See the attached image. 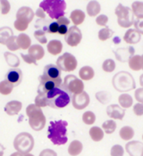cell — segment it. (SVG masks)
<instances>
[{
  "instance_id": "obj_60",
  "label": "cell",
  "mask_w": 143,
  "mask_h": 156,
  "mask_svg": "<svg viewBox=\"0 0 143 156\" xmlns=\"http://www.w3.org/2000/svg\"><path fill=\"white\" fill-rule=\"evenodd\" d=\"M24 156H34V155H33V154H30V153H29V154H24Z\"/></svg>"
},
{
  "instance_id": "obj_59",
  "label": "cell",
  "mask_w": 143,
  "mask_h": 156,
  "mask_svg": "<svg viewBox=\"0 0 143 156\" xmlns=\"http://www.w3.org/2000/svg\"><path fill=\"white\" fill-rule=\"evenodd\" d=\"M140 85L143 87V74H141L140 77Z\"/></svg>"
},
{
  "instance_id": "obj_46",
  "label": "cell",
  "mask_w": 143,
  "mask_h": 156,
  "mask_svg": "<svg viewBox=\"0 0 143 156\" xmlns=\"http://www.w3.org/2000/svg\"><path fill=\"white\" fill-rule=\"evenodd\" d=\"M0 5H1V13L2 14H7L11 10V5L8 0H0Z\"/></svg>"
},
{
  "instance_id": "obj_1",
  "label": "cell",
  "mask_w": 143,
  "mask_h": 156,
  "mask_svg": "<svg viewBox=\"0 0 143 156\" xmlns=\"http://www.w3.org/2000/svg\"><path fill=\"white\" fill-rule=\"evenodd\" d=\"M67 121L55 120L51 121L48 129V139L56 145L65 144L68 141L67 137Z\"/></svg>"
},
{
  "instance_id": "obj_26",
  "label": "cell",
  "mask_w": 143,
  "mask_h": 156,
  "mask_svg": "<svg viewBox=\"0 0 143 156\" xmlns=\"http://www.w3.org/2000/svg\"><path fill=\"white\" fill-rule=\"evenodd\" d=\"M128 65H129V68L134 72H139V71L142 70L141 55H134L133 56H131L129 62H128Z\"/></svg>"
},
{
  "instance_id": "obj_35",
  "label": "cell",
  "mask_w": 143,
  "mask_h": 156,
  "mask_svg": "<svg viewBox=\"0 0 143 156\" xmlns=\"http://www.w3.org/2000/svg\"><path fill=\"white\" fill-rule=\"evenodd\" d=\"M96 99L102 105H107L108 104L110 101H111V98H112V96L109 92L107 91H98L96 93Z\"/></svg>"
},
{
  "instance_id": "obj_32",
  "label": "cell",
  "mask_w": 143,
  "mask_h": 156,
  "mask_svg": "<svg viewBox=\"0 0 143 156\" xmlns=\"http://www.w3.org/2000/svg\"><path fill=\"white\" fill-rule=\"evenodd\" d=\"M13 36V30L9 27L0 28V44L6 45L7 40Z\"/></svg>"
},
{
  "instance_id": "obj_25",
  "label": "cell",
  "mask_w": 143,
  "mask_h": 156,
  "mask_svg": "<svg viewBox=\"0 0 143 156\" xmlns=\"http://www.w3.org/2000/svg\"><path fill=\"white\" fill-rule=\"evenodd\" d=\"M70 19L74 26H79L83 23L85 20V12L79 9L73 10L70 14Z\"/></svg>"
},
{
  "instance_id": "obj_8",
  "label": "cell",
  "mask_w": 143,
  "mask_h": 156,
  "mask_svg": "<svg viewBox=\"0 0 143 156\" xmlns=\"http://www.w3.org/2000/svg\"><path fill=\"white\" fill-rule=\"evenodd\" d=\"M62 86L71 94L75 95V94H79L84 91V83L83 81L81 79H78L76 76L74 75H67L65 76L63 84Z\"/></svg>"
},
{
  "instance_id": "obj_37",
  "label": "cell",
  "mask_w": 143,
  "mask_h": 156,
  "mask_svg": "<svg viewBox=\"0 0 143 156\" xmlns=\"http://www.w3.org/2000/svg\"><path fill=\"white\" fill-rule=\"evenodd\" d=\"M114 35V31L109 28V27H105L103 29H101L98 31V39L100 41H107V39L111 38Z\"/></svg>"
},
{
  "instance_id": "obj_4",
  "label": "cell",
  "mask_w": 143,
  "mask_h": 156,
  "mask_svg": "<svg viewBox=\"0 0 143 156\" xmlns=\"http://www.w3.org/2000/svg\"><path fill=\"white\" fill-rule=\"evenodd\" d=\"M26 114L29 117V125L35 130L40 131L46 125V117L40 107L34 105H29L26 108Z\"/></svg>"
},
{
  "instance_id": "obj_7",
  "label": "cell",
  "mask_w": 143,
  "mask_h": 156,
  "mask_svg": "<svg viewBox=\"0 0 143 156\" xmlns=\"http://www.w3.org/2000/svg\"><path fill=\"white\" fill-rule=\"evenodd\" d=\"M115 13L117 17V23L120 27L127 29L134 23V14L130 7L118 4L115 10Z\"/></svg>"
},
{
  "instance_id": "obj_13",
  "label": "cell",
  "mask_w": 143,
  "mask_h": 156,
  "mask_svg": "<svg viewBox=\"0 0 143 156\" xmlns=\"http://www.w3.org/2000/svg\"><path fill=\"white\" fill-rule=\"evenodd\" d=\"M38 79H39V86L38 87V94H48L49 91L53 90L57 87H60L58 83L45 78L43 75H41Z\"/></svg>"
},
{
  "instance_id": "obj_62",
  "label": "cell",
  "mask_w": 143,
  "mask_h": 156,
  "mask_svg": "<svg viewBox=\"0 0 143 156\" xmlns=\"http://www.w3.org/2000/svg\"><path fill=\"white\" fill-rule=\"evenodd\" d=\"M142 139H143V135H142Z\"/></svg>"
},
{
  "instance_id": "obj_27",
  "label": "cell",
  "mask_w": 143,
  "mask_h": 156,
  "mask_svg": "<svg viewBox=\"0 0 143 156\" xmlns=\"http://www.w3.org/2000/svg\"><path fill=\"white\" fill-rule=\"evenodd\" d=\"M83 149V144L79 140H73L68 147V154L71 156H78Z\"/></svg>"
},
{
  "instance_id": "obj_15",
  "label": "cell",
  "mask_w": 143,
  "mask_h": 156,
  "mask_svg": "<svg viewBox=\"0 0 143 156\" xmlns=\"http://www.w3.org/2000/svg\"><path fill=\"white\" fill-rule=\"evenodd\" d=\"M23 72L18 68H12L6 74V80L12 83L14 87H17L23 81Z\"/></svg>"
},
{
  "instance_id": "obj_16",
  "label": "cell",
  "mask_w": 143,
  "mask_h": 156,
  "mask_svg": "<svg viewBox=\"0 0 143 156\" xmlns=\"http://www.w3.org/2000/svg\"><path fill=\"white\" fill-rule=\"evenodd\" d=\"M125 150L130 156H143V143L130 141L125 145Z\"/></svg>"
},
{
  "instance_id": "obj_17",
  "label": "cell",
  "mask_w": 143,
  "mask_h": 156,
  "mask_svg": "<svg viewBox=\"0 0 143 156\" xmlns=\"http://www.w3.org/2000/svg\"><path fill=\"white\" fill-rule=\"evenodd\" d=\"M107 114L113 120H122L125 115V111L118 105H110L107 106Z\"/></svg>"
},
{
  "instance_id": "obj_48",
  "label": "cell",
  "mask_w": 143,
  "mask_h": 156,
  "mask_svg": "<svg viewBox=\"0 0 143 156\" xmlns=\"http://www.w3.org/2000/svg\"><path fill=\"white\" fill-rule=\"evenodd\" d=\"M134 29L141 34L143 35V18L142 19H136L134 21Z\"/></svg>"
},
{
  "instance_id": "obj_61",
  "label": "cell",
  "mask_w": 143,
  "mask_h": 156,
  "mask_svg": "<svg viewBox=\"0 0 143 156\" xmlns=\"http://www.w3.org/2000/svg\"><path fill=\"white\" fill-rule=\"evenodd\" d=\"M141 60H142V70H143V55H141Z\"/></svg>"
},
{
  "instance_id": "obj_49",
  "label": "cell",
  "mask_w": 143,
  "mask_h": 156,
  "mask_svg": "<svg viewBox=\"0 0 143 156\" xmlns=\"http://www.w3.org/2000/svg\"><path fill=\"white\" fill-rule=\"evenodd\" d=\"M58 30H59V24L55 22V23H51L48 25L47 32L50 34H55V33H58Z\"/></svg>"
},
{
  "instance_id": "obj_56",
  "label": "cell",
  "mask_w": 143,
  "mask_h": 156,
  "mask_svg": "<svg viewBox=\"0 0 143 156\" xmlns=\"http://www.w3.org/2000/svg\"><path fill=\"white\" fill-rule=\"evenodd\" d=\"M69 29L67 28L66 25H59V30H58V33L60 35H66L68 32Z\"/></svg>"
},
{
  "instance_id": "obj_28",
  "label": "cell",
  "mask_w": 143,
  "mask_h": 156,
  "mask_svg": "<svg viewBox=\"0 0 143 156\" xmlns=\"http://www.w3.org/2000/svg\"><path fill=\"white\" fill-rule=\"evenodd\" d=\"M17 43H18V46L21 49H29L31 46V37L28 36L27 34H24V33H21L20 35L17 36Z\"/></svg>"
},
{
  "instance_id": "obj_54",
  "label": "cell",
  "mask_w": 143,
  "mask_h": 156,
  "mask_svg": "<svg viewBox=\"0 0 143 156\" xmlns=\"http://www.w3.org/2000/svg\"><path fill=\"white\" fill-rule=\"evenodd\" d=\"M57 23L59 25H66V26H68L71 22H70V20L68 18H66L64 16H62V17H60V18H58L57 20Z\"/></svg>"
},
{
  "instance_id": "obj_57",
  "label": "cell",
  "mask_w": 143,
  "mask_h": 156,
  "mask_svg": "<svg viewBox=\"0 0 143 156\" xmlns=\"http://www.w3.org/2000/svg\"><path fill=\"white\" fill-rule=\"evenodd\" d=\"M4 152H5V147L2 144H0V156L4 155Z\"/></svg>"
},
{
  "instance_id": "obj_11",
  "label": "cell",
  "mask_w": 143,
  "mask_h": 156,
  "mask_svg": "<svg viewBox=\"0 0 143 156\" xmlns=\"http://www.w3.org/2000/svg\"><path fill=\"white\" fill-rule=\"evenodd\" d=\"M61 72L62 71L59 69V67L57 64H48L44 67L43 71V76L47 79H49L51 80L56 81L57 83L61 86L63 84V80L61 79Z\"/></svg>"
},
{
  "instance_id": "obj_38",
  "label": "cell",
  "mask_w": 143,
  "mask_h": 156,
  "mask_svg": "<svg viewBox=\"0 0 143 156\" xmlns=\"http://www.w3.org/2000/svg\"><path fill=\"white\" fill-rule=\"evenodd\" d=\"M116 122L113 120H106L103 124H102V129L104 130V132L107 134H113L116 129Z\"/></svg>"
},
{
  "instance_id": "obj_2",
  "label": "cell",
  "mask_w": 143,
  "mask_h": 156,
  "mask_svg": "<svg viewBox=\"0 0 143 156\" xmlns=\"http://www.w3.org/2000/svg\"><path fill=\"white\" fill-rule=\"evenodd\" d=\"M47 95L48 106L53 109H62L66 107L72 100V95L61 85L49 91Z\"/></svg>"
},
{
  "instance_id": "obj_47",
  "label": "cell",
  "mask_w": 143,
  "mask_h": 156,
  "mask_svg": "<svg viewBox=\"0 0 143 156\" xmlns=\"http://www.w3.org/2000/svg\"><path fill=\"white\" fill-rule=\"evenodd\" d=\"M108 23V17L106 14H99L96 18V23L101 27H107Z\"/></svg>"
},
{
  "instance_id": "obj_52",
  "label": "cell",
  "mask_w": 143,
  "mask_h": 156,
  "mask_svg": "<svg viewBox=\"0 0 143 156\" xmlns=\"http://www.w3.org/2000/svg\"><path fill=\"white\" fill-rule=\"evenodd\" d=\"M21 56H22L23 60H24L26 63H28V64H35V65H37V61H36L34 58H32L30 55H24V54H22Z\"/></svg>"
},
{
  "instance_id": "obj_51",
  "label": "cell",
  "mask_w": 143,
  "mask_h": 156,
  "mask_svg": "<svg viewBox=\"0 0 143 156\" xmlns=\"http://www.w3.org/2000/svg\"><path fill=\"white\" fill-rule=\"evenodd\" d=\"M134 96H135V99L137 100V102H138V103L143 104V87H142L135 90Z\"/></svg>"
},
{
  "instance_id": "obj_50",
  "label": "cell",
  "mask_w": 143,
  "mask_h": 156,
  "mask_svg": "<svg viewBox=\"0 0 143 156\" xmlns=\"http://www.w3.org/2000/svg\"><path fill=\"white\" fill-rule=\"evenodd\" d=\"M133 112L137 116H142L143 115V104L137 103L133 106Z\"/></svg>"
},
{
  "instance_id": "obj_45",
  "label": "cell",
  "mask_w": 143,
  "mask_h": 156,
  "mask_svg": "<svg viewBox=\"0 0 143 156\" xmlns=\"http://www.w3.org/2000/svg\"><path fill=\"white\" fill-rule=\"evenodd\" d=\"M123 154H124V150L122 145L115 144L111 148V152H110L111 156H123Z\"/></svg>"
},
{
  "instance_id": "obj_14",
  "label": "cell",
  "mask_w": 143,
  "mask_h": 156,
  "mask_svg": "<svg viewBox=\"0 0 143 156\" xmlns=\"http://www.w3.org/2000/svg\"><path fill=\"white\" fill-rule=\"evenodd\" d=\"M135 50L132 47L129 48H121L114 51L116 60L120 62H129L131 56L134 55Z\"/></svg>"
},
{
  "instance_id": "obj_12",
  "label": "cell",
  "mask_w": 143,
  "mask_h": 156,
  "mask_svg": "<svg viewBox=\"0 0 143 156\" xmlns=\"http://www.w3.org/2000/svg\"><path fill=\"white\" fill-rule=\"evenodd\" d=\"M90 103V98L87 92L82 91V93L72 95V104L73 108L76 110H83Z\"/></svg>"
},
{
  "instance_id": "obj_39",
  "label": "cell",
  "mask_w": 143,
  "mask_h": 156,
  "mask_svg": "<svg viewBox=\"0 0 143 156\" xmlns=\"http://www.w3.org/2000/svg\"><path fill=\"white\" fill-rule=\"evenodd\" d=\"M116 64L113 59H107L104 61L102 64V70L107 73L113 72L116 70Z\"/></svg>"
},
{
  "instance_id": "obj_22",
  "label": "cell",
  "mask_w": 143,
  "mask_h": 156,
  "mask_svg": "<svg viewBox=\"0 0 143 156\" xmlns=\"http://www.w3.org/2000/svg\"><path fill=\"white\" fill-rule=\"evenodd\" d=\"M86 10H87V13H88L89 16L95 17V16H97L100 13L101 5H100V4L97 1L91 0L90 2L88 3L87 7H86Z\"/></svg>"
},
{
  "instance_id": "obj_29",
  "label": "cell",
  "mask_w": 143,
  "mask_h": 156,
  "mask_svg": "<svg viewBox=\"0 0 143 156\" xmlns=\"http://www.w3.org/2000/svg\"><path fill=\"white\" fill-rule=\"evenodd\" d=\"M90 136L94 142H100L104 138V130L99 127H92L90 129Z\"/></svg>"
},
{
  "instance_id": "obj_19",
  "label": "cell",
  "mask_w": 143,
  "mask_h": 156,
  "mask_svg": "<svg viewBox=\"0 0 143 156\" xmlns=\"http://www.w3.org/2000/svg\"><path fill=\"white\" fill-rule=\"evenodd\" d=\"M23 108V104L20 101H11L9 103H7L5 106V112L10 115V116H13V115H17L21 110Z\"/></svg>"
},
{
  "instance_id": "obj_3",
  "label": "cell",
  "mask_w": 143,
  "mask_h": 156,
  "mask_svg": "<svg viewBox=\"0 0 143 156\" xmlns=\"http://www.w3.org/2000/svg\"><path fill=\"white\" fill-rule=\"evenodd\" d=\"M114 88L121 93H125L136 88L135 80L130 72L122 71L117 72L112 79Z\"/></svg>"
},
{
  "instance_id": "obj_41",
  "label": "cell",
  "mask_w": 143,
  "mask_h": 156,
  "mask_svg": "<svg viewBox=\"0 0 143 156\" xmlns=\"http://www.w3.org/2000/svg\"><path fill=\"white\" fill-rule=\"evenodd\" d=\"M29 24H30V23L28 21H26V20H24V19H16V21L13 23V26H14V28L18 31L23 32V31L27 30Z\"/></svg>"
},
{
  "instance_id": "obj_55",
  "label": "cell",
  "mask_w": 143,
  "mask_h": 156,
  "mask_svg": "<svg viewBox=\"0 0 143 156\" xmlns=\"http://www.w3.org/2000/svg\"><path fill=\"white\" fill-rule=\"evenodd\" d=\"M45 11L41 8V7H39V8H38V10L36 11L35 12V15L37 17H38L39 19H45L46 18V13H45Z\"/></svg>"
},
{
  "instance_id": "obj_34",
  "label": "cell",
  "mask_w": 143,
  "mask_h": 156,
  "mask_svg": "<svg viewBox=\"0 0 143 156\" xmlns=\"http://www.w3.org/2000/svg\"><path fill=\"white\" fill-rule=\"evenodd\" d=\"M131 10L136 16L137 19H142L143 18V2L141 1H135L131 5Z\"/></svg>"
},
{
  "instance_id": "obj_40",
  "label": "cell",
  "mask_w": 143,
  "mask_h": 156,
  "mask_svg": "<svg viewBox=\"0 0 143 156\" xmlns=\"http://www.w3.org/2000/svg\"><path fill=\"white\" fill-rule=\"evenodd\" d=\"M82 121L86 125H92L96 121V115L94 112L88 111L82 114Z\"/></svg>"
},
{
  "instance_id": "obj_21",
  "label": "cell",
  "mask_w": 143,
  "mask_h": 156,
  "mask_svg": "<svg viewBox=\"0 0 143 156\" xmlns=\"http://www.w3.org/2000/svg\"><path fill=\"white\" fill-rule=\"evenodd\" d=\"M28 55H30L36 61L41 60L45 55V50L40 45H32L28 49Z\"/></svg>"
},
{
  "instance_id": "obj_23",
  "label": "cell",
  "mask_w": 143,
  "mask_h": 156,
  "mask_svg": "<svg viewBox=\"0 0 143 156\" xmlns=\"http://www.w3.org/2000/svg\"><path fill=\"white\" fill-rule=\"evenodd\" d=\"M47 49H48V53L52 55H57L63 50V44L60 40H51L50 42L48 43L47 46Z\"/></svg>"
},
{
  "instance_id": "obj_9",
  "label": "cell",
  "mask_w": 143,
  "mask_h": 156,
  "mask_svg": "<svg viewBox=\"0 0 143 156\" xmlns=\"http://www.w3.org/2000/svg\"><path fill=\"white\" fill-rule=\"evenodd\" d=\"M57 65L62 72H70L76 70L78 62L73 55L70 53H64L57 60Z\"/></svg>"
},
{
  "instance_id": "obj_20",
  "label": "cell",
  "mask_w": 143,
  "mask_h": 156,
  "mask_svg": "<svg viewBox=\"0 0 143 156\" xmlns=\"http://www.w3.org/2000/svg\"><path fill=\"white\" fill-rule=\"evenodd\" d=\"M34 15H35V13L31 8H30L28 6H23L16 12V19H24L31 23V22L34 18Z\"/></svg>"
},
{
  "instance_id": "obj_6",
  "label": "cell",
  "mask_w": 143,
  "mask_h": 156,
  "mask_svg": "<svg viewBox=\"0 0 143 156\" xmlns=\"http://www.w3.org/2000/svg\"><path fill=\"white\" fill-rule=\"evenodd\" d=\"M13 147L17 152L22 154H29L34 147V138L28 132L18 134L13 140Z\"/></svg>"
},
{
  "instance_id": "obj_31",
  "label": "cell",
  "mask_w": 143,
  "mask_h": 156,
  "mask_svg": "<svg viewBox=\"0 0 143 156\" xmlns=\"http://www.w3.org/2000/svg\"><path fill=\"white\" fill-rule=\"evenodd\" d=\"M118 102L121 107H123V109L130 108L132 104H133V99L129 94L123 93L122 95H120L118 97Z\"/></svg>"
},
{
  "instance_id": "obj_43",
  "label": "cell",
  "mask_w": 143,
  "mask_h": 156,
  "mask_svg": "<svg viewBox=\"0 0 143 156\" xmlns=\"http://www.w3.org/2000/svg\"><path fill=\"white\" fill-rule=\"evenodd\" d=\"M34 37L40 43V44H47L48 39L46 37V32L42 30H38L34 32Z\"/></svg>"
},
{
  "instance_id": "obj_5",
  "label": "cell",
  "mask_w": 143,
  "mask_h": 156,
  "mask_svg": "<svg viewBox=\"0 0 143 156\" xmlns=\"http://www.w3.org/2000/svg\"><path fill=\"white\" fill-rule=\"evenodd\" d=\"M39 7L47 12L51 19L57 20L64 16L66 10V3L64 0H43L39 4Z\"/></svg>"
},
{
  "instance_id": "obj_33",
  "label": "cell",
  "mask_w": 143,
  "mask_h": 156,
  "mask_svg": "<svg viewBox=\"0 0 143 156\" xmlns=\"http://www.w3.org/2000/svg\"><path fill=\"white\" fill-rule=\"evenodd\" d=\"M120 137L124 141H130L131 138L134 136V130L131 127L124 126L120 129Z\"/></svg>"
},
{
  "instance_id": "obj_44",
  "label": "cell",
  "mask_w": 143,
  "mask_h": 156,
  "mask_svg": "<svg viewBox=\"0 0 143 156\" xmlns=\"http://www.w3.org/2000/svg\"><path fill=\"white\" fill-rule=\"evenodd\" d=\"M6 47L10 51H17L20 48L17 43V37H11L6 42Z\"/></svg>"
},
{
  "instance_id": "obj_10",
  "label": "cell",
  "mask_w": 143,
  "mask_h": 156,
  "mask_svg": "<svg viewBox=\"0 0 143 156\" xmlns=\"http://www.w3.org/2000/svg\"><path fill=\"white\" fill-rule=\"evenodd\" d=\"M82 39V33L77 26H72L69 28L67 34L64 36V40L66 44L70 47H77Z\"/></svg>"
},
{
  "instance_id": "obj_24",
  "label": "cell",
  "mask_w": 143,
  "mask_h": 156,
  "mask_svg": "<svg viewBox=\"0 0 143 156\" xmlns=\"http://www.w3.org/2000/svg\"><path fill=\"white\" fill-rule=\"evenodd\" d=\"M95 76V72L90 66H83L79 71V77L82 80L89 81L91 80Z\"/></svg>"
},
{
  "instance_id": "obj_18",
  "label": "cell",
  "mask_w": 143,
  "mask_h": 156,
  "mask_svg": "<svg viewBox=\"0 0 143 156\" xmlns=\"http://www.w3.org/2000/svg\"><path fill=\"white\" fill-rule=\"evenodd\" d=\"M141 34L135 29H129L123 36V41L129 45H134L139 43L141 41Z\"/></svg>"
},
{
  "instance_id": "obj_30",
  "label": "cell",
  "mask_w": 143,
  "mask_h": 156,
  "mask_svg": "<svg viewBox=\"0 0 143 156\" xmlns=\"http://www.w3.org/2000/svg\"><path fill=\"white\" fill-rule=\"evenodd\" d=\"M4 56L7 64L12 68H17L20 65V59L17 57V55H13L11 52H6L4 54Z\"/></svg>"
},
{
  "instance_id": "obj_58",
  "label": "cell",
  "mask_w": 143,
  "mask_h": 156,
  "mask_svg": "<svg viewBox=\"0 0 143 156\" xmlns=\"http://www.w3.org/2000/svg\"><path fill=\"white\" fill-rule=\"evenodd\" d=\"M10 156H24V154H22V153H20V152H16V153L12 154Z\"/></svg>"
},
{
  "instance_id": "obj_36",
  "label": "cell",
  "mask_w": 143,
  "mask_h": 156,
  "mask_svg": "<svg viewBox=\"0 0 143 156\" xmlns=\"http://www.w3.org/2000/svg\"><path fill=\"white\" fill-rule=\"evenodd\" d=\"M14 86L10 83L8 80H5L0 82V94L4 96H8L12 93Z\"/></svg>"
},
{
  "instance_id": "obj_42",
  "label": "cell",
  "mask_w": 143,
  "mask_h": 156,
  "mask_svg": "<svg viewBox=\"0 0 143 156\" xmlns=\"http://www.w3.org/2000/svg\"><path fill=\"white\" fill-rule=\"evenodd\" d=\"M35 105L37 106L42 108L48 106V99L46 94H38V96L35 97Z\"/></svg>"
},
{
  "instance_id": "obj_53",
  "label": "cell",
  "mask_w": 143,
  "mask_h": 156,
  "mask_svg": "<svg viewBox=\"0 0 143 156\" xmlns=\"http://www.w3.org/2000/svg\"><path fill=\"white\" fill-rule=\"evenodd\" d=\"M39 156H57V154L54 151V150H51V149H45L43 150L40 154Z\"/></svg>"
}]
</instances>
